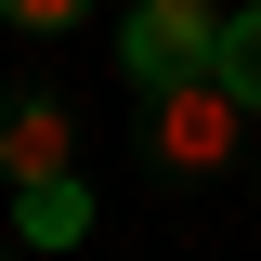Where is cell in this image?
<instances>
[{
  "label": "cell",
  "instance_id": "cell-4",
  "mask_svg": "<svg viewBox=\"0 0 261 261\" xmlns=\"http://www.w3.org/2000/svg\"><path fill=\"white\" fill-rule=\"evenodd\" d=\"M13 235H27L39 261L79 248V235H92V183H79V170H65V183H27V196H13Z\"/></svg>",
  "mask_w": 261,
  "mask_h": 261
},
{
  "label": "cell",
  "instance_id": "cell-6",
  "mask_svg": "<svg viewBox=\"0 0 261 261\" xmlns=\"http://www.w3.org/2000/svg\"><path fill=\"white\" fill-rule=\"evenodd\" d=\"M92 0H0V27H27V39H53V27H79Z\"/></svg>",
  "mask_w": 261,
  "mask_h": 261
},
{
  "label": "cell",
  "instance_id": "cell-3",
  "mask_svg": "<svg viewBox=\"0 0 261 261\" xmlns=\"http://www.w3.org/2000/svg\"><path fill=\"white\" fill-rule=\"evenodd\" d=\"M65 170H79V118L53 92H13L0 105V183L27 196V183H65Z\"/></svg>",
  "mask_w": 261,
  "mask_h": 261
},
{
  "label": "cell",
  "instance_id": "cell-5",
  "mask_svg": "<svg viewBox=\"0 0 261 261\" xmlns=\"http://www.w3.org/2000/svg\"><path fill=\"white\" fill-rule=\"evenodd\" d=\"M222 79H235V92H248V118H261V0H248V13H235V27H222Z\"/></svg>",
  "mask_w": 261,
  "mask_h": 261
},
{
  "label": "cell",
  "instance_id": "cell-1",
  "mask_svg": "<svg viewBox=\"0 0 261 261\" xmlns=\"http://www.w3.org/2000/svg\"><path fill=\"white\" fill-rule=\"evenodd\" d=\"M222 0H130L118 27V79L130 92H183V79H222Z\"/></svg>",
  "mask_w": 261,
  "mask_h": 261
},
{
  "label": "cell",
  "instance_id": "cell-7",
  "mask_svg": "<svg viewBox=\"0 0 261 261\" xmlns=\"http://www.w3.org/2000/svg\"><path fill=\"white\" fill-rule=\"evenodd\" d=\"M27 261H39V248H27Z\"/></svg>",
  "mask_w": 261,
  "mask_h": 261
},
{
  "label": "cell",
  "instance_id": "cell-2",
  "mask_svg": "<svg viewBox=\"0 0 261 261\" xmlns=\"http://www.w3.org/2000/svg\"><path fill=\"white\" fill-rule=\"evenodd\" d=\"M144 105H157L144 157H157L170 183H209V170L235 157V118H248V92H235V79H183V92H144Z\"/></svg>",
  "mask_w": 261,
  "mask_h": 261
}]
</instances>
